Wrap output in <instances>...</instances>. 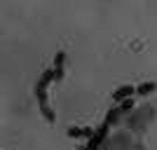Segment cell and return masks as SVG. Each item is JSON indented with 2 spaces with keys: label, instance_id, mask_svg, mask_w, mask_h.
Instances as JSON below:
<instances>
[{
  "label": "cell",
  "instance_id": "cell-5",
  "mask_svg": "<svg viewBox=\"0 0 157 150\" xmlns=\"http://www.w3.org/2000/svg\"><path fill=\"white\" fill-rule=\"evenodd\" d=\"M68 136H73V138H89L94 136V129H89V127H71L68 129Z\"/></svg>",
  "mask_w": 157,
  "mask_h": 150
},
{
  "label": "cell",
  "instance_id": "cell-2",
  "mask_svg": "<svg viewBox=\"0 0 157 150\" xmlns=\"http://www.w3.org/2000/svg\"><path fill=\"white\" fill-rule=\"evenodd\" d=\"M108 129H110V124H108V122L103 120V122L98 124V129H94V136L89 138V143H87V148H92V150H98V145L103 143V138L108 136Z\"/></svg>",
  "mask_w": 157,
  "mask_h": 150
},
{
  "label": "cell",
  "instance_id": "cell-6",
  "mask_svg": "<svg viewBox=\"0 0 157 150\" xmlns=\"http://www.w3.org/2000/svg\"><path fill=\"white\" fill-rule=\"evenodd\" d=\"M122 115H124V113H122V108H120V106H115V108H110V110L105 113V117H103V120L113 127V124H117V120L122 117Z\"/></svg>",
  "mask_w": 157,
  "mask_h": 150
},
{
  "label": "cell",
  "instance_id": "cell-3",
  "mask_svg": "<svg viewBox=\"0 0 157 150\" xmlns=\"http://www.w3.org/2000/svg\"><path fill=\"white\" fill-rule=\"evenodd\" d=\"M52 71H54V82L63 80V75H66V52H56Z\"/></svg>",
  "mask_w": 157,
  "mask_h": 150
},
{
  "label": "cell",
  "instance_id": "cell-1",
  "mask_svg": "<svg viewBox=\"0 0 157 150\" xmlns=\"http://www.w3.org/2000/svg\"><path fill=\"white\" fill-rule=\"evenodd\" d=\"M54 82V71L52 68H47L45 73H42V78L35 82V101H38V108L40 113H42V117L47 120L49 124L56 122V115H54V110L49 108V101H47V87Z\"/></svg>",
  "mask_w": 157,
  "mask_h": 150
},
{
  "label": "cell",
  "instance_id": "cell-7",
  "mask_svg": "<svg viewBox=\"0 0 157 150\" xmlns=\"http://www.w3.org/2000/svg\"><path fill=\"white\" fill-rule=\"evenodd\" d=\"M155 89H157L155 82H141V85L136 87V96H150Z\"/></svg>",
  "mask_w": 157,
  "mask_h": 150
},
{
  "label": "cell",
  "instance_id": "cell-4",
  "mask_svg": "<svg viewBox=\"0 0 157 150\" xmlns=\"http://www.w3.org/2000/svg\"><path fill=\"white\" fill-rule=\"evenodd\" d=\"M134 94H136V87L122 85V87H117V89L113 91V101H115V103H120V101H124V98H131Z\"/></svg>",
  "mask_w": 157,
  "mask_h": 150
}]
</instances>
